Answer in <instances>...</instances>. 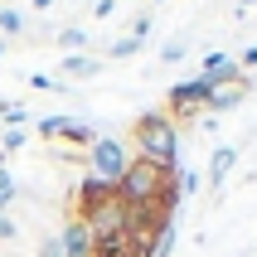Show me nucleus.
<instances>
[{
  "label": "nucleus",
  "mask_w": 257,
  "mask_h": 257,
  "mask_svg": "<svg viewBox=\"0 0 257 257\" xmlns=\"http://www.w3.org/2000/svg\"><path fill=\"white\" fill-rule=\"evenodd\" d=\"M214 78H204V73H194V78H185V83L170 87V97H165V116L170 121H189V116H199L204 107H209V97H214Z\"/></svg>",
  "instance_id": "20e7f679"
},
{
  "label": "nucleus",
  "mask_w": 257,
  "mask_h": 257,
  "mask_svg": "<svg viewBox=\"0 0 257 257\" xmlns=\"http://www.w3.org/2000/svg\"><path fill=\"white\" fill-rule=\"evenodd\" d=\"M15 194H20V185H15V175L5 170V165H0V214H5V204H10Z\"/></svg>",
  "instance_id": "dca6fc26"
},
{
  "label": "nucleus",
  "mask_w": 257,
  "mask_h": 257,
  "mask_svg": "<svg viewBox=\"0 0 257 257\" xmlns=\"http://www.w3.org/2000/svg\"><path fill=\"white\" fill-rule=\"evenodd\" d=\"M0 58H5V39H0Z\"/></svg>",
  "instance_id": "bb28decb"
},
{
  "label": "nucleus",
  "mask_w": 257,
  "mask_h": 257,
  "mask_svg": "<svg viewBox=\"0 0 257 257\" xmlns=\"http://www.w3.org/2000/svg\"><path fill=\"white\" fill-rule=\"evenodd\" d=\"M87 165H92V175H97V180H121V175H126V165H131V151L121 141H116V136H97V141L87 146Z\"/></svg>",
  "instance_id": "39448f33"
},
{
  "label": "nucleus",
  "mask_w": 257,
  "mask_h": 257,
  "mask_svg": "<svg viewBox=\"0 0 257 257\" xmlns=\"http://www.w3.org/2000/svg\"><path fill=\"white\" fill-rule=\"evenodd\" d=\"M151 5H160V0H151Z\"/></svg>",
  "instance_id": "cd10ccee"
},
{
  "label": "nucleus",
  "mask_w": 257,
  "mask_h": 257,
  "mask_svg": "<svg viewBox=\"0 0 257 257\" xmlns=\"http://www.w3.org/2000/svg\"><path fill=\"white\" fill-rule=\"evenodd\" d=\"M83 44H87V34H83V29H63V34H58V49H63V54H78V49H83Z\"/></svg>",
  "instance_id": "4468645a"
},
{
  "label": "nucleus",
  "mask_w": 257,
  "mask_h": 257,
  "mask_svg": "<svg viewBox=\"0 0 257 257\" xmlns=\"http://www.w3.org/2000/svg\"><path fill=\"white\" fill-rule=\"evenodd\" d=\"M180 170H160V165H151V160H136L131 156L126 175L116 180V194H121V204H126L131 214H146V209H156L160 214V194H165V185H170ZM170 218V214H165Z\"/></svg>",
  "instance_id": "f03ea898"
},
{
  "label": "nucleus",
  "mask_w": 257,
  "mask_h": 257,
  "mask_svg": "<svg viewBox=\"0 0 257 257\" xmlns=\"http://www.w3.org/2000/svg\"><path fill=\"white\" fill-rule=\"evenodd\" d=\"M199 73H204V78H214V83H238V78H247V73L238 68V58H228V54H209Z\"/></svg>",
  "instance_id": "1a4fd4ad"
},
{
  "label": "nucleus",
  "mask_w": 257,
  "mask_h": 257,
  "mask_svg": "<svg viewBox=\"0 0 257 257\" xmlns=\"http://www.w3.org/2000/svg\"><path fill=\"white\" fill-rule=\"evenodd\" d=\"M20 29H25V15L5 5V10H0V39H5V34H20Z\"/></svg>",
  "instance_id": "ddd939ff"
},
{
  "label": "nucleus",
  "mask_w": 257,
  "mask_h": 257,
  "mask_svg": "<svg viewBox=\"0 0 257 257\" xmlns=\"http://www.w3.org/2000/svg\"><path fill=\"white\" fill-rule=\"evenodd\" d=\"M58 243L68 247V257H92V233H87L83 218H73V214L63 223V233H58Z\"/></svg>",
  "instance_id": "0eeeda50"
},
{
  "label": "nucleus",
  "mask_w": 257,
  "mask_h": 257,
  "mask_svg": "<svg viewBox=\"0 0 257 257\" xmlns=\"http://www.w3.org/2000/svg\"><path fill=\"white\" fill-rule=\"evenodd\" d=\"M39 257H68V247L58 243V238H44V243H39Z\"/></svg>",
  "instance_id": "412c9836"
},
{
  "label": "nucleus",
  "mask_w": 257,
  "mask_h": 257,
  "mask_svg": "<svg viewBox=\"0 0 257 257\" xmlns=\"http://www.w3.org/2000/svg\"><path fill=\"white\" fill-rule=\"evenodd\" d=\"M146 34H151V10L131 20V39H141V44H146Z\"/></svg>",
  "instance_id": "6ab92c4d"
},
{
  "label": "nucleus",
  "mask_w": 257,
  "mask_h": 257,
  "mask_svg": "<svg viewBox=\"0 0 257 257\" xmlns=\"http://www.w3.org/2000/svg\"><path fill=\"white\" fill-rule=\"evenodd\" d=\"M0 121H5V131H25V121H29L25 102H5V107H0Z\"/></svg>",
  "instance_id": "f8f14e48"
},
{
  "label": "nucleus",
  "mask_w": 257,
  "mask_h": 257,
  "mask_svg": "<svg viewBox=\"0 0 257 257\" xmlns=\"http://www.w3.org/2000/svg\"><path fill=\"white\" fill-rule=\"evenodd\" d=\"M121 199V194H116V185L112 180H97V175H87L83 185L73 189V218H92V214H102V209H107V204H116Z\"/></svg>",
  "instance_id": "423d86ee"
},
{
  "label": "nucleus",
  "mask_w": 257,
  "mask_h": 257,
  "mask_svg": "<svg viewBox=\"0 0 257 257\" xmlns=\"http://www.w3.org/2000/svg\"><path fill=\"white\" fill-rule=\"evenodd\" d=\"M247 92H252V83H247V78H238V83H218L204 112H228V107H238V102H243Z\"/></svg>",
  "instance_id": "6e6552de"
},
{
  "label": "nucleus",
  "mask_w": 257,
  "mask_h": 257,
  "mask_svg": "<svg viewBox=\"0 0 257 257\" xmlns=\"http://www.w3.org/2000/svg\"><path fill=\"white\" fill-rule=\"evenodd\" d=\"M185 58V44H165V54H160V63H180Z\"/></svg>",
  "instance_id": "4be33fe9"
},
{
  "label": "nucleus",
  "mask_w": 257,
  "mask_h": 257,
  "mask_svg": "<svg viewBox=\"0 0 257 257\" xmlns=\"http://www.w3.org/2000/svg\"><path fill=\"white\" fill-rule=\"evenodd\" d=\"M252 5H257V0H238V10H252Z\"/></svg>",
  "instance_id": "a878e982"
},
{
  "label": "nucleus",
  "mask_w": 257,
  "mask_h": 257,
  "mask_svg": "<svg viewBox=\"0 0 257 257\" xmlns=\"http://www.w3.org/2000/svg\"><path fill=\"white\" fill-rule=\"evenodd\" d=\"M102 73V58L92 54H63V78H97Z\"/></svg>",
  "instance_id": "9b49d317"
},
{
  "label": "nucleus",
  "mask_w": 257,
  "mask_h": 257,
  "mask_svg": "<svg viewBox=\"0 0 257 257\" xmlns=\"http://www.w3.org/2000/svg\"><path fill=\"white\" fill-rule=\"evenodd\" d=\"M233 165H238V146H218L214 151V160H209V185H223V180H228V170Z\"/></svg>",
  "instance_id": "9d476101"
},
{
  "label": "nucleus",
  "mask_w": 257,
  "mask_h": 257,
  "mask_svg": "<svg viewBox=\"0 0 257 257\" xmlns=\"http://www.w3.org/2000/svg\"><path fill=\"white\" fill-rule=\"evenodd\" d=\"M131 151L160 170H180V126L165 112H141L131 121Z\"/></svg>",
  "instance_id": "f257e3e1"
},
{
  "label": "nucleus",
  "mask_w": 257,
  "mask_h": 257,
  "mask_svg": "<svg viewBox=\"0 0 257 257\" xmlns=\"http://www.w3.org/2000/svg\"><path fill=\"white\" fill-rule=\"evenodd\" d=\"M10 238H15V218L0 214V243H10Z\"/></svg>",
  "instance_id": "5701e85b"
},
{
  "label": "nucleus",
  "mask_w": 257,
  "mask_h": 257,
  "mask_svg": "<svg viewBox=\"0 0 257 257\" xmlns=\"http://www.w3.org/2000/svg\"><path fill=\"white\" fill-rule=\"evenodd\" d=\"M112 10H116V0H97V5H92V15H97V20H107Z\"/></svg>",
  "instance_id": "b1692460"
},
{
  "label": "nucleus",
  "mask_w": 257,
  "mask_h": 257,
  "mask_svg": "<svg viewBox=\"0 0 257 257\" xmlns=\"http://www.w3.org/2000/svg\"><path fill=\"white\" fill-rule=\"evenodd\" d=\"M238 68H257V44H252V49H247L243 58H238Z\"/></svg>",
  "instance_id": "393cba45"
},
{
  "label": "nucleus",
  "mask_w": 257,
  "mask_h": 257,
  "mask_svg": "<svg viewBox=\"0 0 257 257\" xmlns=\"http://www.w3.org/2000/svg\"><path fill=\"white\" fill-rule=\"evenodd\" d=\"M34 131H39V141L58 146V160H78L97 141V131L87 121H78V116H44V121H34Z\"/></svg>",
  "instance_id": "7ed1b4c3"
},
{
  "label": "nucleus",
  "mask_w": 257,
  "mask_h": 257,
  "mask_svg": "<svg viewBox=\"0 0 257 257\" xmlns=\"http://www.w3.org/2000/svg\"><path fill=\"white\" fill-rule=\"evenodd\" d=\"M20 146H25V131H5V136H0V160H5V156H15Z\"/></svg>",
  "instance_id": "a211bd4d"
},
{
  "label": "nucleus",
  "mask_w": 257,
  "mask_h": 257,
  "mask_svg": "<svg viewBox=\"0 0 257 257\" xmlns=\"http://www.w3.org/2000/svg\"><path fill=\"white\" fill-rule=\"evenodd\" d=\"M175 180H180V194H194L199 189V170H180Z\"/></svg>",
  "instance_id": "aec40b11"
},
{
  "label": "nucleus",
  "mask_w": 257,
  "mask_h": 257,
  "mask_svg": "<svg viewBox=\"0 0 257 257\" xmlns=\"http://www.w3.org/2000/svg\"><path fill=\"white\" fill-rule=\"evenodd\" d=\"M29 87H34V92H63L68 83H58V78H49V73H29Z\"/></svg>",
  "instance_id": "f3484780"
},
{
  "label": "nucleus",
  "mask_w": 257,
  "mask_h": 257,
  "mask_svg": "<svg viewBox=\"0 0 257 257\" xmlns=\"http://www.w3.org/2000/svg\"><path fill=\"white\" fill-rule=\"evenodd\" d=\"M131 54H141V39H116V44H107V58H131Z\"/></svg>",
  "instance_id": "2eb2a0df"
}]
</instances>
